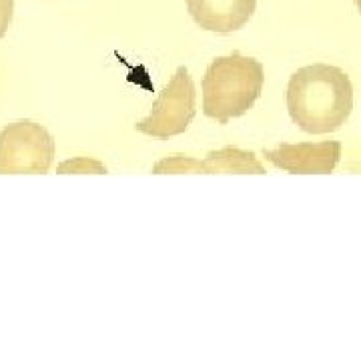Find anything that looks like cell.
Listing matches in <instances>:
<instances>
[{"instance_id": "cell-9", "label": "cell", "mask_w": 361, "mask_h": 361, "mask_svg": "<svg viewBox=\"0 0 361 361\" xmlns=\"http://www.w3.org/2000/svg\"><path fill=\"white\" fill-rule=\"evenodd\" d=\"M59 173H94V175H104L106 173V167H104L101 161H94V159H89V157H77V159H71V161H65L56 167Z\"/></svg>"}, {"instance_id": "cell-1", "label": "cell", "mask_w": 361, "mask_h": 361, "mask_svg": "<svg viewBox=\"0 0 361 361\" xmlns=\"http://www.w3.org/2000/svg\"><path fill=\"white\" fill-rule=\"evenodd\" d=\"M287 111L299 129L325 135L341 129L353 111V87L339 66L310 65L291 75Z\"/></svg>"}, {"instance_id": "cell-3", "label": "cell", "mask_w": 361, "mask_h": 361, "mask_svg": "<svg viewBox=\"0 0 361 361\" xmlns=\"http://www.w3.org/2000/svg\"><path fill=\"white\" fill-rule=\"evenodd\" d=\"M54 161V141L39 123L18 121L0 130V175H42Z\"/></svg>"}, {"instance_id": "cell-5", "label": "cell", "mask_w": 361, "mask_h": 361, "mask_svg": "<svg viewBox=\"0 0 361 361\" xmlns=\"http://www.w3.org/2000/svg\"><path fill=\"white\" fill-rule=\"evenodd\" d=\"M263 157L273 167L283 169L293 175H329L339 163L341 142H281L275 149L263 151Z\"/></svg>"}, {"instance_id": "cell-4", "label": "cell", "mask_w": 361, "mask_h": 361, "mask_svg": "<svg viewBox=\"0 0 361 361\" xmlns=\"http://www.w3.org/2000/svg\"><path fill=\"white\" fill-rule=\"evenodd\" d=\"M195 104L197 92L193 78L189 77V71L185 66H179L167 87L157 97L149 116L139 121L135 129L155 139H169L180 135L189 129L195 118Z\"/></svg>"}, {"instance_id": "cell-8", "label": "cell", "mask_w": 361, "mask_h": 361, "mask_svg": "<svg viewBox=\"0 0 361 361\" xmlns=\"http://www.w3.org/2000/svg\"><path fill=\"white\" fill-rule=\"evenodd\" d=\"M155 175H163V173H173V175H179V173H205L203 167V161L193 159V157L187 155H171L161 159L153 167Z\"/></svg>"}, {"instance_id": "cell-7", "label": "cell", "mask_w": 361, "mask_h": 361, "mask_svg": "<svg viewBox=\"0 0 361 361\" xmlns=\"http://www.w3.org/2000/svg\"><path fill=\"white\" fill-rule=\"evenodd\" d=\"M205 175H215V173H239V175H265V167L261 165L255 153L243 151L237 147H223L219 151H209L203 159Z\"/></svg>"}, {"instance_id": "cell-11", "label": "cell", "mask_w": 361, "mask_h": 361, "mask_svg": "<svg viewBox=\"0 0 361 361\" xmlns=\"http://www.w3.org/2000/svg\"><path fill=\"white\" fill-rule=\"evenodd\" d=\"M355 4H357V11L361 13V0H355Z\"/></svg>"}, {"instance_id": "cell-6", "label": "cell", "mask_w": 361, "mask_h": 361, "mask_svg": "<svg viewBox=\"0 0 361 361\" xmlns=\"http://www.w3.org/2000/svg\"><path fill=\"white\" fill-rule=\"evenodd\" d=\"M187 11L203 30L231 35L251 20L257 0H185Z\"/></svg>"}, {"instance_id": "cell-2", "label": "cell", "mask_w": 361, "mask_h": 361, "mask_svg": "<svg viewBox=\"0 0 361 361\" xmlns=\"http://www.w3.org/2000/svg\"><path fill=\"white\" fill-rule=\"evenodd\" d=\"M265 82V71L257 59L233 52L207 66L203 78V113L227 125L243 116L255 104Z\"/></svg>"}, {"instance_id": "cell-10", "label": "cell", "mask_w": 361, "mask_h": 361, "mask_svg": "<svg viewBox=\"0 0 361 361\" xmlns=\"http://www.w3.org/2000/svg\"><path fill=\"white\" fill-rule=\"evenodd\" d=\"M14 0H0V39L6 35L8 26L13 23Z\"/></svg>"}]
</instances>
